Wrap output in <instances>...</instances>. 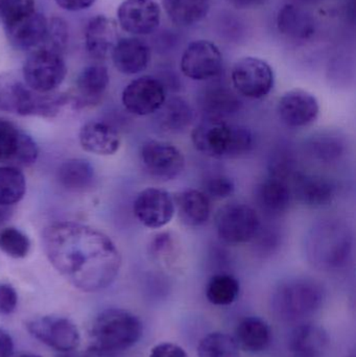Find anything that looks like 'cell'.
Here are the masks:
<instances>
[{
  "mask_svg": "<svg viewBox=\"0 0 356 357\" xmlns=\"http://www.w3.org/2000/svg\"><path fill=\"white\" fill-rule=\"evenodd\" d=\"M44 253L52 268L84 293L110 287L121 271V252L98 229L75 222H58L44 229Z\"/></svg>",
  "mask_w": 356,
  "mask_h": 357,
  "instance_id": "obj_1",
  "label": "cell"
},
{
  "mask_svg": "<svg viewBox=\"0 0 356 357\" xmlns=\"http://www.w3.org/2000/svg\"><path fill=\"white\" fill-rule=\"evenodd\" d=\"M144 324L133 312L109 308L100 312L90 329L88 351L93 357H116L131 349L141 339Z\"/></svg>",
  "mask_w": 356,
  "mask_h": 357,
  "instance_id": "obj_2",
  "label": "cell"
},
{
  "mask_svg": "<svg viewBox=\"0 0 356 357\" xmlns=\"http://www.w3.org/2000/svg\"><path fill=\"white\" fill-rule=\"evenodd\" d=\"M353 247V236L348 225L338 218H326L309 231L305 254L314 268L322 272H334L346 266Z\"/></svg>",
  "mask_w": 356,
  "mask_h": 357,
  "instance_id": "obj_3",
  "label": "cell"
},
{
  "mask_svg": "<svg viewBox=\"0 0 356 357\" xmlns=\"http://www.w3.org/2000/svg\"><path fill=\"white\" fill-rule=\"evenodd\" d=\"M192 142L201 154L215 159H235L251 152L252 132L226 119L205 117L194 128Z\"/></svg>",
  "mask_w": 356,
  "mask_h": 357,
  "instance_id": "obj_4",
  "label": "cell"
},
{
  "mask_svg": "<svg viewBox=\"0 0 356 357\" xmlns=\"http://www.w3.org/2000/svg\"><path fill=\"white\" fill-rule=\"evenodd\" d=\"M324 301V289L311 278H291L280 283L272 297V310L278 320L297 322L313 316Z\"/></svg>",
  "mask_w": 356,
  "mask_h": 357,
  "instance_id": "obj_5",
  "label": "cell"
},
{
  "mask_svg": "<svg viewBox=\"0 0 356 357\" xmlns=\"http://www.w3.org/2000/svg\"><path fill=\"white\" fill-rule=\"evenodd\" d=\"M67 104L66 94L38 93L16 77H0V112L52 119Z\"/></svg>",
  "mask_w": 356,
  "mask_h": 357,
  "instance_id": "obj_6",
  "label": "cell"
},
{
  "mask_svg": "<svg viewBox=\"0 0 356 357\" xmlns=\"http://www.w3.org/2000/svg\"><path fill=\"white\" fill-rule=\"evenodd\" d=\"M215 225L221 241L226 245H240L252 241L261 228V220L254 208L233 202L217 210Z\"/></svg>",
  "mask_w": 356,
  "mask_h": 357,
  "instance_id": "obj_7",
  "label": "cell"
},
{
  "mask_svg": "<svg viewBox=\"0 0 356 357\" xmlns=\"http://www.w3.org/2000/svg\"><path fill=\"white\" fill-rule=\"evenodd\" d=\"M66 75V63L60 52L45 47L35 50L22 68L25 85L38 93H52L62 85Z\"/></svg>",
  "mask_w": 356,
  "mask_h": 357,
  "instance_id": "obj_8",
  "label": "cell"
},
{
  "mask_svg": "<svg viewBox=\"0 0 356 357\" xmlns=\"http://www.w3.org/2000/svg\"><path fill=\"white\" fill-rule=\"evenodd\" d=\"M231 81L235 91L244 98L263 100L273 90L275 75L267 61L245 56L234 63Z\"/></svg>",
  "mask_w": 356,
  "mask_h": 357,
  "instance_id": "obj_9",
  "label": "cell"
},
{
  "mask_svg": "<svg viewBox=\"0 0 356 357\" xmlns=\"http://www.w3.org/2000/svg\"><path fill=\"white\" fill-rule=\"evenodd\" d=\"M144 169L150 177L169 182L175 180L185 169V157L175 144L162 140H148L140 151Z\"/></svg>",
  "mask_w": 356,
  "mask_h": 357,
  "instance_id": "obj_10",
  "label": "cell"
},
{
  "mask_svg": "<svg viewBox=\"0 0 356 357\" xmlns=\"http://www.w3.org/2000/svg\"><path fill=\"white\" fill-rule=\"evenodd\" d=\"M26 328L40 343L59 354L77 350L81 343L77 325L63 317L44 316L33 319L27 322Z\"/></svg>",
  "mask_w": 356,
  "mask_h": 357,
  "instance_id": "obj_11",
  "label": "cell"
},
{
  "mask_svg": "<svg viewBox=\"0 0 356 357\" xmlns=\"http://www.w3.org/2000/svg\"><path fill=\"white\" fill-rule=\"evenodd\" d=\"M182 73L192 81L205 82L219 77L223 68L221 50L208 40L188 44L180 61Z\"/></svg>",
  "mask_w": 356,
  "mask_h": 357,
  "instance_id": "obj_12",
  "label": "cell"
},
{
  "mask_svg": "<svg viewBox=\"0 0 356 357\" xmlns=\"http://www.w3.org/2000/svg\"><path fill=\"white\" fill-rule=\"evenodd\" d=\"M165 100L164 84L152 75H144L130 82L121 94V102L125 110L136 116L154 115Z\"/></svg>",
  "mask_w": 356,
  "mask_h": 357,
  "instance_id": "obj_13",
  "label": "cell"
},
{
  "mask_svg": "<svg viewBox=\"0 0 356 357\" xmlns=\"http://www.w3.org/2000/svg\"><path fill=\"white\" fill-rule=\"evenodd\" d=\"M133 212L138 222L146 228H164L176 214L173 195L165 189L148 187L136 197Z\"/></svg>",
  "mask_w": 356,
  "mask_h": 357,
  "instance_id": "obj_14",
  "label": "cell"
},
{
  "mask_svg": "<svg viewBox=\"0 0 356 357\" xmlns=\"http://www.w3.org/2000/svg\"><path fill=\"white\" fill-rule=\"evenodd\" d=\"M39 149L35 140L14 123L0 119V163L17 167L35 165Z\"/></svg>",
  "mask_w": 356,
  "mask_h": 357,
  "instance_id": "obj_15",
  "label": "cell"
},
{
  "mask_svg": "<svg viewBox=\"0 0 356 357\" xmlns=\"http://www.w3.org/2000/svg\"><path fill=\"white\" fill-rule=\"evenodd\" d=\"M277 114L281 123L291 129H303L317 121L320 115L318 98L307 90H288L278 100Z\"/></svg>",
  "mask_w": 356,
  "mask_h": 357,
  "instance_id": "obj_16",
  "label": "cell"
},
{
  "mask_svg": "<svg viewBox=\"0 0 356 357\" xmlns=\"http://www.w3.org/2000/svg\"><path fill=\"white\" fill-rule=\"evenodd\" d=\"M117 19L131 35H150L160 25L161 8L154 0H125L118 6Z\"/></svg>",
  "mask_w": 356,
  "mask_h": 357,
  "instance_id": "obj_17",
  "label": "cell"
},
{
  "mask_svg": "<svg viewBox=\"0 0 356 357\" xmlns=\"http://www.w3.org/2000/svg\"><path fill=\"white\" fill-rule=\"evenodd\" d=\"M292 180L293 197L307 207H325L336 197V185L325 176L297 172Z\"/></svg>",
  "mask_w": 356,
  "mask_h": 357,
  "instance_id": "obj_18",
  "label": "cell"
},
{
  "mask_svg": "<svg viewBox=\"0 0 356 357\" xmlns=\"http://www.w3.org/2000/svg\"><path fill=\"white\" fill-rule=\"evenodd\" d=\"M253 197L263 213L269 218H277L290 209L294 197L288 182L270 177L254 187Z\"/></svg>",
  "mask_w": 356,
  "mask_h": 357,
  "instance_id": "obj_19",
  "label": "cell"
},
{
  "mask_svg": "<svg viewBox=\"0 0 356 357\" xmlns=\"http://www.w3.org/2000/svg\"><path fill=\"white\" fill-rule=\"evenodd\" d=\"M115 68L125 75H138L148 68L152 59L150 46L137 37L119 39L111 52Z\"/></svg>",
  "mask_w": 356,
  "mask_h": 357,
  "instance_id": "obj_20",
  "label": "cell"
},
{
  "mask_svg": "<svg viewBox=\"0 0 356 357\" xmlns=\"http://www.w3.org/2000/svg\"><path fill=\"white\" fill-rule=\"evenodd\" d=\"M82 149L96 156H113L118 152L121 138L118 132L102 121H89L79 130Z\"/></svg>",
  "mask_w": 356,
  "mask_h": 357,
  "instance_id": "obj_21",
  "label": "cell"
},
{
  "mask_svg": "<svg viewBox=\"0 0 356 357\" xmlns=\"http://www.w3.org/2000/svg\"><path fill=\"white\" fill-rule=\"evenodd\" d=\"M176 214L186 227L198 228L208 222L211 215L210 199L199 189H186L173 195Z\"/></svg>",
  "mask_w": 356,
  "mask_h": 357,
  "instance_id": "obj_22",
  "label": "cell"
},
{
  "mask_svg": "<svg viewBox=\"0 0 356 357\" xmlns=\"http://www.w3.org/2000/svg\"><path fill=\"white\" fill-rule=\"evenodd\" d=\"M330 347L327 331L321 325L305 323L293 331L288 349L293 357H324Z\"/></svg>",
  "mask_w": 356,
  "mask_h": 357,
  "instance_id": "obj_23",
  "label": "cell"
},
{
  "mask_svg": "<svg viewBox=\"0 0 356 357\" xmlns=\"http://www.w3.org/2000/svg\"><path fill=\"white\" fill-rule=\"evenodd\" d=\"M118 40L117 24L112 19L98 15L88 22L85 44L86 50L92 58L98 60L106 58Z\"/></svg>",
  "mask_w": 356,
  "mask_h": 357,
  "instance_id": "obj_24",
  "label": "cell"
},
{
  "mask_svg": "<svg viewBox=\"0 0 356 357\" xmlns=\"http://www.w3.org/2000/svg\"><path fill=\"white\" fill-rule=\"evenodd\" d=\"M110 83L108 69L104 65L86 67L77 79V94L71 98L75 108L100 102Z\"/></svg>",
  "mask_w": 356,
  "mask_h": 357,
  "instance_id": "obj_25",
  "label": "cell"
},
{
  "mask_svg": "<svg viewBox=\"0 0 356 357\" xmlns=\"http://www.w3.org/2000/svg\"><path fill=\"white\" fill-rule=\"evenodd\" d=\"M150 259L163 270L180 271L184 262V249L179 236L171 231H161L150 239L148 247Z\"/></svg>",
  "mask_w": 356,
  "mask_h": 357,
  "instance_id": "obj_26",
  "label": "cell"
},
{
  "mask_svg": "<svg viewBox=\"0 0 356 357\" xmlns=\"http://www.w3.org/2000/svg\"><path fill=\"white\" fill-rule=\"evenodd\" d=\"M48 21L44 15L35 12L6 29L8 41L20 50H33L42 45L47 33Z\"/></svg>",
  "mask_w": 356,
  "mask_h": 357,
  "instance_id": "obj_27",
  "label": "cell"
},
{
  "mask_svg": "<svg viewBox=\"0 0 356 357\" xmlns=\"http://www.w3.org/2000/svg\"><path fill=\"white\" fill-rule=\"evenodd\" d=\"M277 29L281 35L294 41H307L316 33V21L307 10L288 3L277 14Z\"/></svg>",
  "mask_w": 356,
  "mask_h": 357,
  "instance_id": "obj_28",
  "label": "cell"
},
{
  "mask_svg": "<svg viewBox=\"0 0 356 357\" xmlns=\"http://www.w3.org/2000/svg\"><path fill=\"white\" fill-rule=\"evenodd\" d=\"M233 337L242 351L261 354L271 345L272 329L263 319L247 317L238 323Z\"/></svg>",
  "mask_w": 356,
  "mask_h": 357,
  "instance_id": "obj_29",
  "label": "cell"
},
{
  "mask_svg": "<svg viewBox=\"0 0 356 357\" xmlns=\"http://www.w3.org/2000/svg\"><path fill=\"white\" fill-rule=\"evenodd\" d=\"M157 127L164 134H178L185 131L194 121V109L187 100L173 96L165 100L155 113Z\"/></svg>",
  "mask_w": 356,
  "mask_h": 357,
  "instance_id": "obj_30",
  "label": "cell"
},
{
  "mask_svg": "<svg viewBox=\"0 0 356 357\" xmlns=\"http://www.w3.org/2000/svg\"><path fill=\"white\" fill-rule=\"evenodd\" d=\"M200 106L205 117L225 119L240 110L242 100L235 92L225 86H209L201 93Z\"/></svg>",
  "mask_w": 356,
  "mask_h": 357,
  "instance_id": "obj_31",
  "label": "cell"
},
{
  "mask_svg": "<svg viewBox=\"0 0 356 357\" xmlns=\"http://www.w3.org/2000/svg\"><path fill=\"white\" fill-rule=\"evenodd\" d=\"M307 152L321 163H332L340 160L346 151V142L338 132L321 131L307 139Z\"/></svg>",
  "mask_w": 356,
  "mask_h": 357,
  "instance_id": "obj_32",
  "label": "cell"
},
{
  "mask_svg": "<svg viewBox=\"0 0 356 357\" xmlns=\"http://www.w3.org/2000/svg\"><path fill=\"white\" fill-rule=\"evenodd\" d=\"M163 6L171 22L189 27L207 16L210 0H163Z\"/></svg>",
  "mask_w": 356,
  "mask_h": 357,
  "instance_id": "obj_33",
  "label": "cell"
},
{
  "mask_svg": "<svg viewBox=\"0 0 356 357\" xmlns=\"http://www.w3.org/2000/svg\"><path fill=\"white\" fill-rule=\"evenodd\" d=\"M56 178L67 190H86L93 184L94 169L84 159H69L59 167Z\"/></svg>",
  "mask_w": 356,
  "mask_h": 357,
  "instance_id": "obj_34",
  "label": "cell"
},
{
  "mask_svg": "<svg viewBox=\"0 0 356 357\" xmlns=\"http://www.w3.org/2000/svg\"><path fill=\"white\" fill-rule=\"evenodd\" d=\"M26 193V178L19 167H0V206L12 207L20 203Z\"/></svg>",
  "mask_w": 356,
  "mask_h": 357,
  "instance_id": "obj_35",
  "label": "cell"
},
{
  "mask_svg": "<svg viewBox=\"0 0 356 357\" xmlns=\"http://www.w3.org/2000/svg\"><path fill=\"white\" fill-rule=\"evenodd\" d=\"M240 293V281L227 273L213 275L207 282L206 298L212 305H231L238 299Z\"/></svg>",
  "mask_w": 356,
  "mask_h": 357,
  "instance_id": "obj_36",
  "label": "cell"
},
{
  "mask_svg": "<svg viewBox=\"0 0 356 357\" xmlns=\"http://www.w3.org/2000/svg\"><path fill=\"white\" fill-rule=\"evenodd\" d=\"M240 348L231 335L211 333L201 340L198 357H240Z\"/></svg>",
  "mask_w": 356,
  "mask_h": 357,
  "instance_id": "obj_37",
  "label": "cell"
},
{
  "mask_svg": "<svg viewBox=\"0 0 356 357\" xmlns=\"http://www.w3.org/2000/svg\"><path fill=\"white\" fill-rule=\"evenodd\" d=\"M0 250L8 257L22 259L29 255L31 241L18 229L8 227L0 230Z\"/></svg>",
  "mask_w": 356,
  "mask_h": 357,
  "instance_id": "obj_38",
  "label": "cell"
},
{
  "mask_svg": "<svg viewBox=\"0 0 356 357\" xmlns=\"http://www.w3.org/2000/svg\"><path fill=\"white\" fill-rule=\"evenodd\" d=\"M35 0H0V20L10 26L36 12Z\"/></svg>",
  "mask_w": 356,
  "mask_h": 357,
  "instance_id": "obj_39",
  "label": "cell"
},
{
  "mask_svg": "<svg viewBox=\"0 0 356 357\" xmlns=\"http://www.w3.org/2000/svg\"><path fill=\"white\" fill-rule=\"evenodd\" d=\"M233 178L224 173H210L203 180V192L209 199H224L232 197L235 192Z\"/></svg>",
  "mask_w": 356,
  "mask_h": 357,
  "instance_id": "obj_40",
  "label": "cell"
},
{
  "mask_svg": "<svg viewBox=\"0 0 356 357\" xmlns=\"http://www.w3.org/2000/svg\"><path fill=\"white\" fill-rule=\"evenodd\" d=\"M281 239V233L276 227L261 226L251 243L254 245L255 253L265 257L277 251Z\"/></svg>",
  "mask_w": 356,
  "mask_h": 357,
  "instance_id": "obj_41",
  "label": "cell"
},
{
  "mask_svg": "<svg viewBox=\"0 0 356 357\" xmlns=\"http://www.w3.org/2000/svg\"><path fill=\"white\" fill-rule=\"evenodd\" d=\"M68 41V29L66 23L60 18H52L48 22L47 33H46L45 41L47 44L45 48L60 52V50L65 47Z\"/></svg>",
  "mask_w": 356,
  "mask_h": 357,
  "instance_id": "obj_42",
  "label": "cell"
},
{
  "mask_svg": "<svg viewBox=\"0 0 356 357\" xmlns=\"http://www.w3.org/2000/svg\"><path fill=\"white\" fill-rule=\"evenodd\" d=\"M18 305V294L10 283L0 282V316H10Z\"/></svg>",
  "mask_w": 356,
  "mask_h": 357,
  "instance_id": "obj_43",
  "label": "cell"
},
{
  "mask_svg": "<svg viewBox=\"0 0 356 357\" xmlns=\"http://www.w3.org/2000/svg\"><path fill=\"white\" fill-rule=\"evenodd\" d=\"M148 357H188L181 346L173 343H161L154 346Z\"/></svg>",
  "mask_w": 356,
  "mask_h": 357,
  "instance_id": "obj_44",
  "label": "cell"
},
{
  "mask_svg": "<svg viewBox=\"0 0 356 357\" xmlns=\"http://www.w3.org/2000/svg\"><path fill=\"white\" fill-rule=\"evenodd\" d=\"M95 0H56V4L61 8L69 12H79V10H87Z\"/></svg>",
  "mask_w": 356,
  "mask_h": 357,
  "instance_id": "obj_45",
  "label": "cell"
},
{
  "mask_svg": "<svg viewBox=\"0 0 356 357\" xmlns=\"http://www.w3.org/2000/svg\"><path fill=\"white\" fill-rule=\"evenodd\" d=\"M14 342L8 331L0 328V357H13Z\"/></svg>",
  "mask_w": 356,
  "mask_h": 357,
  "instance_id": "obj_46",
  "label": "cell"
},
{
  "mask_svg": "<svg viewBox=\"0 0 356 357\" xmlns=\"http://www.w3.org/2000/svg\"><path fill=\"white\" fill-rule=\"evenodd\" d=\"M230 2L238 8H252L265 3V0H230Z\"/></svg>",
  "mask_w": 356,
  "mask_h": 357,
  "instance_id": "obj_47",
  "label": "cell"
},
{
  "mask_svg": "<svg viewBox=\"0 0 356 357\" xmlns=\"http://www.w3.org/2000/svg\"><path fill=\"white\" fill-rule=\"evenodd\" d=\"M10 214H12L10 207H3V206H0V226L10 218Z\"/></svg>",
  "mask_w": 356,
  "mask_h": 357,
  "instance_id": "obj_48",
  "label": "cell"
},
{
  "mask_svg": "<svg viewBox=\"0 0 356 357\" xmlns=\"http://www.w3.org/2000/svg\"><path fill=\"white\" fill-rule=\"evenodd\" d=\"M56 357H91L88 351L86 354H82V352H77V350L69 352H61Z\"/></svg>",
  "mask_w": 356,
  "mask_h": 357,
  "instance_id": "obj_49",
  "label": "cell"
},
{
  "mask_svg": "<svg viewBox=\"0 0 356 357\" xmlns=\"http://www.w3.org/2000/svg\"><path fill=\"white\" fill-rule=\"evenodd\" d=\"M293 1L298 2V3H317V2L322 1V0H293Z\"/></svg>",
  "mask_w": 356,
  "mask_h": 357,
  "instance_id": "obj_50",
  "label": "cell"
},
{
  "mask_svg": "<svg viewBox=\"0 0 356 357\" xmlns=\"http://www.w3.org/2000/svg\"><path fill=\"white\" fill-rule=\"evenodd\" d=\"M16 357H42V356H38V354H20V356H18Z\"/></svg>",
  "mask_w": 356,
  "mask_h": 357,
  "instance_id": "obj_51",
  "label": "cell"
}]
</instances>
